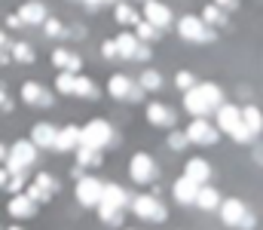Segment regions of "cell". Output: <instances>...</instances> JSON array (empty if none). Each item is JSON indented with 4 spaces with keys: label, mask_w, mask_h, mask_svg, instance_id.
Here are the masks:
<instances>
[{
    "label": "cell",
    "mask_w": 263,
    "mask_h": 230,
    "mask_svg": "<svg viewBox=\"0 0 263 230\" xmlns=\"http://www.w3.org/2000/svg\"><path fill=\"white\" fill-rule=\"evenodd\" d=\"M220 104H223V92H220L217 83H196L193 89L184 92V108H187L193 117H208V114H214Z\"/></svg>",
    "instance_id": "1"
},
{
    "label": "cell",
    "mask_w": 263,
    "mask_h": 230,
    "mask_svg": "<svg viewBox=\"0 0 263 230\" xmlns=\"http://www.w3.org/2000/svg\"><path fill=\"white\" fill-rule=\"evenodd\" d=\"M214 114H217V132H227V135H230L233 141H239V145H251V141H254V135H251V132L245 129V123H242V108H239V104H233V101L227 104V101H223Z\"/></svg>",
    "instance_id": "2"
},
{
    "label": "cell",
    "mask_w": 263,
    "mask_h": 230,
    "mask_svg": "<svg viewBox=\"0 0 263 230\" xmlns=\"http://www.w3.org/2000/svg\"><path fill=\"white\" fill-rule=\"evenodd\" d=\"M129 190H123L120 184H104L101 197H98V215L104 224H120V212L129 206Z\"/></svg>",
    "instance_id": "3"
},
{
    "label": "cell",
    "mask_w": 263,
    "mask_h": 230,
    "mask_svg": "<svg viewBox=\"0 0 263 230\" xmlns=\"http://www.w3.org/2000/svg\"><path fill=\"white\" fill-rule=\"evenodd\" d=\"M217 212H220V221H223L227 227H242V230L254 227V215H251V212H248V206H245L242 200H236V197L220 200Z\"/></svg>",
    "instance_id": "4"
},
{
    "label": "cell",
    "mask_w": 263,
    "mask_h": 230,
    "mask_svg": "<svg viewBox=\"0 0 263 230\" xmlns=\"http://www.w3.org/2000/svg\"><path fill=\"white\" fill-rule=\"evenodd\" d=\"M178 34H181V40H187V43H214V40H217V31L208 28L199 15H181Z\"/></svg>",
    "instance_id": "5"
},
{
    "label": "cell",
    "mask_w": 263,
    "mask_h": 230,
    "mask_svg": "<svg viewBox=\"0 0 263 230\" xmlns=\"http://www.w3.org/2000/svg\"><path fill=\"white\" fill-rule=\"evenodd\" d=\"M110 141H114V129H110V123H104V120H89V123L80 129V145H89V148H95V151H104Z\"/></svg>",
    "instance_id": "6"
},
{
    "label": "cell",
    "mask_w": 263,
    "mask_h": 230,
    "mask_svg": "<svg viewBox=\"0 0 263 230\" xmlns=\"http://www.w3.org/2000/svg\"><path fill=\"white\" fill-rule=\"evenodd\" d=\"M129 206H132V212L141 218V221H165L168 218V212H165V206L156 200V197H150V193H141V197H132L129 200Z\"/></svg>",
    "instance_id": "7"
},
{
    "label": "cell",
    "mask_w": 263,
    "mask_h": 230,
    "mask_svg": "<svg viewBox=\"0 0 263 230\" xmlns=\"http://www.w3.org/2000/svg\"><path fill=\"white\" fill-rule=\"evenodd\" d=\"M37 163V148L31 141H15L9 151H6V172H28V166Z\"/></svg>",
    "instance_id": "8"
},
{
    "label": "cell",
    "mask_w": 263,
    "mask_h": 230,
    "mask_svg": "<svg viewBox=\"0 0 263 230\" xmlns=\"http://www.w3.org/2000/svg\"><path fill=\"white\" fill-rule=\"evenodd\" d=\"M184 135H187L190 145H217V138H220L217 126L208 123L205 117H193V123L184 129Z\"/></svg>",
    "instance_id": "9"
},
{
    "label": "cell",
    "mask_w": 263,
    "mask_h": 230,
    "mask_svg": "<svg viewBox=\"0 0 263 230\" xmlns=\"http://www.w3.org/2000/svg\"><path fill=\"white\" fill-rule=\"evenodd\" d=\"M114 43H117L120 59H138V62H147V59H150V46H147V43H141L132 31H123Z\"/></svg>",
    "instance_id": "10"
},
{
    "label": "cell",
    "mask_w": 263,
    "mask_h": 230,
    "mask_svg": "<svg viewBox=\"0 0 263 230\" xmlns=\"http://www.w3.org/2000/svg\"><path fill=\"white\" fill-rule=\"evenodd\" d=\"M129 175L132 181H138V184H150L153 178H156V163H153V156L150 153H135L129 160Z\"/></svg>",
    "instance_id": "11"
},
{
    "label": "cell",
    "mask_w": 263,
    "mask_h": 230,
    "mask_svg": "<svg viewBox=\"0 0 263 230\" xmlns=\"http://www.w3.org/2000/svg\"><path fill=\"white\" fill-rule=\"evenodd\" d=\"M107 92L114 95V98H132V101H138L141 95H144V89L126 74H114L107 80Z\"/></svg>",
    "instance_id": "12"
},
{
    "label": "cell",
    "mask_w": 263,
    "mask_h": 230,
    "mask_svg": "<svg viewBox=\"0 0 263 230\" xmlns=\"http://www.w3.org/2000/svg\"><path fill=\"white\" fill-rule=\"evenodd\" d=\"M22 101H25V104H37V108H49L55 98H52V92H46L43 83L25 80V83H22Z\"/></svg>",
    "instance_id": "13"
},
{
    "label": "cell",
    "mask_w": 263,
    "mask_h": 230,
    "mask_svg": "<svg viewBox=\"0 0 263 230\" xmlns=\"http://www.w3.org/2000/svg\"><path fill=\"white\" fill-rule=\"evenodd\" d=\"M101 187H104V184H101L95 175H86V178H80V181H77V200H80L83 206H98Z\"/></svg>",
    "instance_id": "14"
},
{
    "label": "cell",
    "mask_w": 263,
    "mask_h": 230,
    "mask_svg": "<svg viewBox=\"0 0 263 230\" xmlns=\"http://www.w3.org/2000/svg\"><path fill=\"white\" fill-rule=\"evenodd\" d=\"M141 19L162 31V28L172 22V9H168L165 3H159V0H147V3H144V15H141Z\"/></svg>",
    "instance_id": "15"
},
{
    "label": "cell",
    "mask_w": 263,
    "mask_h": 230,
    "mask_svg": "<svg viewBox=\"0 0 263 230\" xmlns=\"http://www.w3.org/2000/svg\"><path fill=\"white\" fill-rule=\"evenodd\" d=\"M6 212H9L12 218H34V215H37V203H34V200H28V197L18 190V193H12V197H9Z\"/></svg>",
    "instance_id": "16"
},
{
    "label": "cell",
    "mask_w": 263,
    "mask_h": 230,
    "mask_svg": "<svg viewBox=\"0 0 263 230\" xmlns=\"http://www.w3.org/2000/svg\"><path fill=\"white\" fill-rule=\"evenodd\" d=\"M15 15L22 19V25H43V22L49 19V15H46V6H43L40 0H28V3H22Z\"/></svg>",
    "instance_id": "17"
},
{
    "label": "cell",
    "mask_w": 263,
    "mask_h": 230,
    "mask_svg": "<svg viewBox=\"0 0 263 230\" xmlns=\"http://www.w3.org/2000/svg\"><path fill=\"white\" fill-rule=\"evenodd\" d=\"M147 123H150V126H175V111H172L168 104L150 101V104H147Z\"/></svg>",
    "instance_id": "18"
},
{
    "label": "cell",
    "mask_w": 263,
    "mask_h": 230,
    "mask_svg": "<svg viewBox=\"0 0 263 230\" xmlns=\"http://www.w3.org/2000/svg\"><path fill=\"white\" fill-rule=\"evenodd\" d=\"M55 135H59V129H55L52 123H37V126L31 129V138H28V141L40 151V148H52V145H55Z\"/></svg>",
    "instance_id": "19"
},
{
    "label": "cell",
    "mask_w": 263,
    "mask_h": 230,
    "mask_svg": "<svg viewBox=\"0 0 263 230\" xmlns=\"http://www.w3.org/2000/svg\"><path fill=\"white\" fill-rule=\"evenodd\" d=\"M196 193H199V184H193V181H187L184 175L172 184V197L181 203V206H193L196 203Z\"/></svg>",
    "instance_id": "20"
},
{
    "label": "cell",
    "mask_w": 263,
    "mask_h": 230,
    "mask_svg": "<svg viewBox=\"0 0 263 230\" xmlns=\"http://www.w3.org/2000/svg\"><path fill=\"white\" fill-rule=\"evenodd\" d=\"M184 178L202 187V184H208V178H211V166H208L205 160H199V156H193V160L187 163V169H184Z\"/></svg>",
    "instance_id": "21"
},
{
    "label": "cell",
    "mask_w": 263,
    "mask_h": 230,
    "mask_svg": "<svg viewBox=\"0 0 263 230\" xmlns=\"http://www.w3.org/2000/svg\"><path fill=\"white\" fill-rule=\"evenodd\" d=\"M52 65L55 68H62V71H67V74H77L80 68H83V62H80V56L77 52H70V49H52Z\"/></svg>",
    "instance_id": "22"
},
{
    "label": "cell",
    "mask_w": 263,
    "mask_h": 230,
    "mask_svg": "<svg viewBox=\"0 0 263 230\" xmlns=\"http://www.w3.org/2000/svg\"><path fill=\"white\" fill-rule=\"evenodd\" d=\"M77 145H80V126H65V129H59V135H55V145H52V151H77Z\"/></svg>",
    "instance_id": "23"
},
{
    "label": "cell",
    "mask_w": 263,
    "mask_h": 230,
    "mask_svg": "<svg viewBox=\"0 0 263 230\" xmlns=\"http://www.w3.org/2000/svg\"><path fill=\"white\" fill-rule=\"evenodd\" d=\"M242 123H245V129L257 138L263 132V111L254 108V104H245V108H242Z\"/></svg>",
    "instance_id": "24"
},
{
    "label": "cell",
    "mask_w": 263,
    "mask_h": 230,
    "mask_svg": "<svg viewBox=\"0 0 263 230\" xmlns=\"http://www.w3.org/2000/svg\"><path fill=\"white\" fill-rule=\"evenodd\" d=\"M193 206H199V209H205V212H214L217 206H220V193L214 190V187H208V184H202L196 193V203Z\"/></svg>",
    "instance_id": "25"
},
{
    "label": "cell",
    "mask_w": 263,
    "mask_h": 230,
    "mask_svg": "<svg viewBox=\"0 0 263 230\" xmlns=\"http://www.w3.org/2000/svg\"><path fill=\"white\" fill-rule=\"evenodd\" d=\"M114 15H117V22H120V25H132V28L141 22V12H138L132 3H123V0H120V3H114Z\"/></svg>",
    "instance_id": "26"
},
{
    "label": "cell",
    "mask_w": 263,
    "mask_h": 230,
    "mask_svg": "<svg viewBox=\"0 0 263 230\" xmlns=\"http://www.w3.org/2000/svg\"><path fill=\"white\" fill-rule=\"evenodd\" d=\"M9 59H15L22 65H31L34 62V46L28 40H15V43H9Z\"/></svg>",
    "instance_id": "27"
},
{
    "label": "cell",
    "mask_w": 263,
    "mask_h": 230,
    "mask_svg": "<svg viewBox=\"0 0 263 230\" xmlns=\"http://www.w3.org/2000/svg\"><path fill=\"white\" fill-rule=\"evenodd\" d=\"M208 28H220V25H227V12L220 9V6H214V3H208L205 9H202V15H199Z\"/></svg>",
    "instance_id": "28"
},
{
    "label": "cell",
    "mask_w": 263,
    "mask_h": 230,
    "mask_svg": "<svg viewBox=\"0 0 263 230\" xmlns=\"http://www.w3.org/2000/svg\"><path fill=\"white\" fill-rule=\"evenodd\" d=\"M135 83H138L144 92H156V89H162V74H159V71H153V68H147V71L138 77Z\"/></svg>",
    "instance_id": "29"
},
{
    "label": "cell",
    "mask_w": 263,
    "mask_h": 230,
    "mask_svg": "<svg viewBox=\"0 0 263 230\" xmlns=\"http://www.w3.org/2000/svg\"><path fill=\"white\" fill-rule=\"evenodd\" d=\"M132 34H135L141 43H153V40H159V28H153V25H150V22H144V19L135 25V31H132Z\"/></svg>",
    "instance_id": "30"
},
{
    "label": "cell",
    "mask_w": 263,
    "mask_h": 230,
    "mask_svg": "<svg viewBox=\"0 0 263 230\" xmlns=\"http://www.w3.org/2000/svg\"><path fill=\"white\" fill-rule=\"evenodd\" d=\"M77 163L80 166H98L101 163V151H95L89 145H77Z\"/></svg>",
    "instance_id": "31"
},
{
    "label": "cell",
    "mask_w": 263,
    "mask_h": 230,
    "mask_svg": "<svg viewBox=\"0 0 263 230\" xmlns=\"http://www.w3.org/2000/svg\"><path fill=\"white\" fill-rule=\"evenodd\" d=\"M73 95H83V98H98V89H95V83L89 80V77H80L73 80Z\"/></svg>",
    "instance_id": "32"
},
{
    "label": "cell",
    "mask_w": 263,
    "mask_h": 230,
    "mask_svg": "<svg viewBox=\"0 0 263 230\" xmlns=\"http://www.w3.org/2000/svg\"><path fill=\"white\" fill-rule=\"evenodd\" d=\"M31 184H37V187H40V190H43V193H46V197H52V193H55V190H59V181H55V178H52V175H49V172H37V175H34V181H31Z\"/></svg>",
    "instance_id": "33"
},
{
    "label": "cell",
    "mask_w": 263,
    "mask_h": 230,
    "mask_svg": "<svg viewBox=\"0 0 263 230\" xmlns=\"http://www.w3.org/2000/svg\"><path fill=\"white\" fill-rule=\"evenodd\" d=\"M73 80H77V74L62 71V74L55 77V92H62V95H73Z\"/></svg>",
    "instance_id": "34"
},
{
    "label": "cell",
    "mask_w": 263,
    "mask_h": 230,
    "mask_svg": "<svg viewBox=\"0 0 263 230\" xmlns=\"http://www.w3.org/2000/svg\"><path fill=\"white\" fill-rule=\"evenodd\" d=\"M175 83H178V89H181V92H187V89H193V86H196V77L190 74V71H178Z\"/></svg>",
    "instance_id": "35"
},
{
    "label": "cell",
    "mask_w": 263,
    "mask_h": 230,
    "mask_svg": "<svg viewBox=\"0 0 263 230\" xmlns=\"http://www.w3.org/2000/svg\"><path fill=\"white\" fill-rule=\"evenodd\" d=\"M43 28H46V34H49V37H65V25H62L59 19H46V22H43Z\"/></svg>",
    "instance_id": "36"
},
{
    "label": "cell",
    "mask_w": 263,
    "mask_h": 230,
    "mask_svg": "<svg viewBox=\"0 0 263 230\" xmlns=\"http://www.w3.org/2000/svg\"><path fill=\"white\" fill-rule=\"evenodd\" d=\"M187 145H190V141H187V135H184V132H178V129H175V132L168 135V148H172V151H184Z\"/></svg>",
    "instance_id": "37"
},
{
    "label": "cell",
    "mask_w": 263,
    "mask_h": 230,
    "mask_svg": "<svg viewBox=\"0 0 263 230\" xmlns=\"http://www.w3.org/2000/svg\"><path fill=\"white\" fill-rule=\"evenodd\" d=\"M101 56H104V59H120L117 43H114V40H104V43H101Z\"/></svg>",
    "instance_id": "38"
},
{
    "label": "cell",
    "mask_w": 263,
    "mask_h": 230,
    "mask_svg": "<svg viewBox=\"0 0 263 230\" xmlns=\"http://www.w3.org/2000/svg\"><path fill=\"white\" fill-rule=\"evenodd\" d=\"M0 111H12V98H9V92L0 86Z\"/></svg>",
    "instance_id": "39"
},
{
    "label": "cell",
    "mask_w": 263,
    "mask_h": 230,
    "mask_svg": "<svg viewBox=\"0 0 263 230\" xmlns=\"http://www.w3.org/2000/svg\"><path fill=\"white\" fill-rule=\"evenodd\" d=\"M6 28H22V19H18L15 12H9V15H6Z\"/></svg>",
    "instance_id": "40"
},
{
    "label": "cell",
    "mask_w": 263,
    "mask_h": 230,
    "mask_svg": "<svg viewBox=\"0 0 263 230\" xmlns=\"http://www.w3.org/2000/svg\"><path fill=\"white\" fill-rule=\"evenodd\" d=\"M214 6H220V9H236L239 0H214Z\"/></svg>",
    "instance_id": "41"
},
{
    "label": "cell",
    "mask_w": 263,
    "mask_h": 230,
    "mask_svg": "<svg viewBox=\"0 0 263 230\" xmlns=\"http://www.w3.org/2000/svg\"><path fill=\"white\" fill-rule=\"evenodd\" d=\"M9 62V46H0V65H6Z\"/></svg>",
    "instance_id": "42"
},
{
    "label": "cell",
    "mask_w": 263,
    "mask_h": 230,
    "mask_svg": "<svg viewBox=\"0 0 263 230\" xmlns=\"http://www.w3.org/2000/svg\"><path fill=\"white\" fill-rule=\"evenodd\" d=\"M6 181H9V172H6V169H0V187H6Z\"/></svg>",
    "instance_id": "43"
},
{
    "label": "cell",
    "mask_w": 263,
    "mask_h": 230,
    "mask_svg": "<svg viewBox=\"0 0 263 230\" xmlns=\"http://www.w3.org/2000/svg\"><path fill=\"white\" fill-rule=\"evenodd\" d=\"M6 151H9V148H6V145L0 141V163H6Z\"/></svg>",
    "instance_id": "44"
},
{
    "label": "cell",
    "mask_w": 263,
    "mask_h": 230,
    "mask_svg": "<svg viewBox=\"0 0 263 230\" xmlns=\"http://www.w3.org/2000/svg\"><path fill=\"white\" fill-rule=\"evenodd\" d=\"M101 3H120V0H98V6H101Z\"/></svg>",
    "instance_id": "45"
},
{
    "label": "cell",
    "mask_w": 263,
    "mask_h": 230,
    "mask_svg": "<svg viewBox=\"0 0 263 230\" xmlns=\"http://www.w3.org/2000/svg\"><path fill=\"white\" fill-rule=\"evenodd\" d=\"M9 230H25V227H9Z\"/></svg>",
    "instance_id": "46"
},
{
    "label": "cell",
    "mask_w": 263,
    "mask_h": 230,
    "mask_svg": "<svg viewBox=\"0 0 263 230\" xmlns=\"http://www.w3.org/2000/svg\"><path fill=\"white\" fill-rule=\"evenodd\" d=\"M138 3H147V0H138Z\"/></svg>",
    "instance_id": "47"
}]
</instances>
